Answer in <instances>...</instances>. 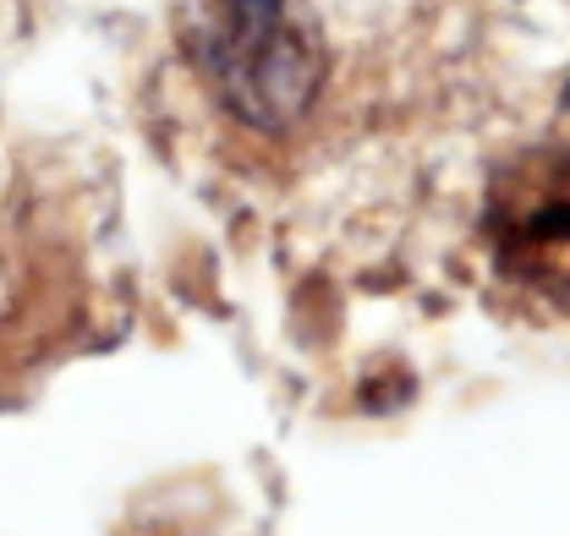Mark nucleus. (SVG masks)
Wrapping results in <instances>:
<instances>
[{"instance_id":"obj_1","label":"nucleus","mask_w":570,"mask_h":536,"mask_svg":"<svg viewBox=\"0 0 570 536\" xmlns=\"http://www.w3.org/2000/svg\"><path fill=\"white\" fill-rule=\"evenodd\" d=\"M198 61L225 110H236L258 132L302 121L324 82L318 39L296 0H209V22L198 28Z\"/></svg>"},{"instance_id":"obj_3","label":"nucleus","mask_w":570,"mask_h":536,"mask_svg":"<svg viewBox=\"0 0 570 536\" xmlns=\"http://www.w3.org/2000/svg\"><path fill=\"white\" fill-rule=\"evenodd\" d=\"M566 105H570V82H566Z\"/></svg>"},{"instance_id":"obj_2","label":"nucleus","mask_w":570,"mask_h":536,"mask_svg":"<svg viewBox=\"0 0 570 536\" xmlns=\"http://www.w3.org/2000/svg\"><path fill=\"white\" fill-rule=\"evenodd\" d=\"M483 241L510 285L570 301V142L499 165L483 198Z\"/></svg>"}]
</instances>
